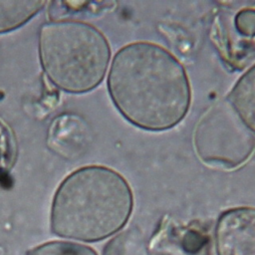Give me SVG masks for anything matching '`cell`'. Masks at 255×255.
<instances>
[{
  "instance_id": "1",
  "label": "cell",
  "mask_w": 255,
  "mask_h": 255,
  "mask_svg": "<svg viewBox=\"0 0 255 255\" xmlns=\"http://www.w3.org/2000/svg\"><path fill=\"white\" fill-rule=\"evenodd\" d=\"M107 85L120 114L146 130L174 128L191 104L184 67L168 50L151 42L122 47L112 61Z\"/></svg>"
},
{
  "instance_id": "2",
  "label": "cell",
  "mask_w": 255,
  "mask_h": 255,
  "mask_svg": "<svg viewBox=\"0 0 255 255\" xmlns=\"http://www.w3.org/2000/svg\"><path fill=\"white\" fill-rule=\"evenodd\" d=\"M132 209V190L121 173L88 165L69 174L56 190L51 229L63 238L101 241L122 230Z\"/></svg>"
},
{
  "instance_id": "3",
  "label": "cell",
  "mask_w": 255,
  "mask_h": 255,
  "mask_svg": "<svg viewBox=\"0 0 255 255\" xmlns=\"http://www.w3.org/2000/svg\"><path fill=\"white\" fill-rule=\"evenodd\" d=\"M39 56L45 74L54 85L68 93L82 94L94 90L104 80L111 48L96 27L59 20L42 26Z\"/></svg>"
},
{
  "instance_id": "4",
  "label": "cell",
  "mask_w": 255,
  "mask_h": 255,
  "mask_svg": "<svg viewBox=\"0 0 255 255\" xmlns=\"http://www.w3.org/2000/svg\"><path fill=\"white\" fill-rule=\"evenodd\" d=\"M194 146L202 160L232 168L250 157L255 148V136L230 103H219L199 121Z\"/></svg>"
},
{
  "instance_id": "5",
  "label": "cell",
  "mask_w": 255,
  "mask_h": 255,
  "mask_svg": "<svg viewBox=\"0 0 255 255\" xmlns=\"http://www.w3.org/2000/svg\"><path fill=\"white\" fill-rule=\"evenodd\" d=\"M216 255H255V207L223 211L215 224Z\"/></svg>"
},
{
  "instance_id": "6",
  "label": "cell",
  "mask_w": 255,
  "mask_h": 255,
  "mask_svg": "<svg viewBox=\"0 0 255 255\" xmlns=\"http://www.w3.org/2000/svg\"><path fill=\"white\" fill-rule=\"evenodd\" d=\"M228 99L241 121L255 133V64L237 80Z\"/></svg>"
},
{
  "instance_id": "7",
  "label": "cell",
  "mask_w": 255,
  "mask_h": 255,
  "mask_svg": "<svg viewBox=\"0 0 255 255\" xmlns=\"http://www.w3.org/2000/svg\"><path fill=\"white\" fill-rule=\"evenodd\" d=\"M45 5V1H0V33L23 26Z\"/></svg>"
},
{
  "instance_id": "8",
  "label": "cell",
  "mask_w": 255,
  "mask_h": 255,
  "mask_svg": "<svg viewBox=\"0 0 255 255\" xmlns=\"http://www.w3.org/2000/svg\"><path fill=\"white\" fill-rule=\"evenodd\" d=\"M103 255H149V253L142 232L130 227L110 239L103 249Z\"/></svg>"
},
{
  "instance_id": "9",
  "label": "cell",
  "mask_w": 255,
  "mask_h": 255,
  "mask_svg": "<svg viewBox=\"0 0 255 255\" xmlns=\"http://www.w3.org/2000/svg\"><path fill=\"white\" fill-rule=\"evenodd\" d=\"M28 255H98L84 244L70 241H50L41 244L28 252Z\"/></svg>"
},
{
  "instance_id": "10",
  "label": "cell",
  "mask_w": 255,
  "mask_h": 255,
  "mask_svg": "<svg viewBox=\"0 0 255 255\" xmlns=\"http://www.w3.org/2000/svg\"><path fill=\"white\" fill-rule=\"evenodd\" d=\"M234 26L241 36L255 37V9L240 10L234 18Z\"/></svg>"
}]
</instances>
